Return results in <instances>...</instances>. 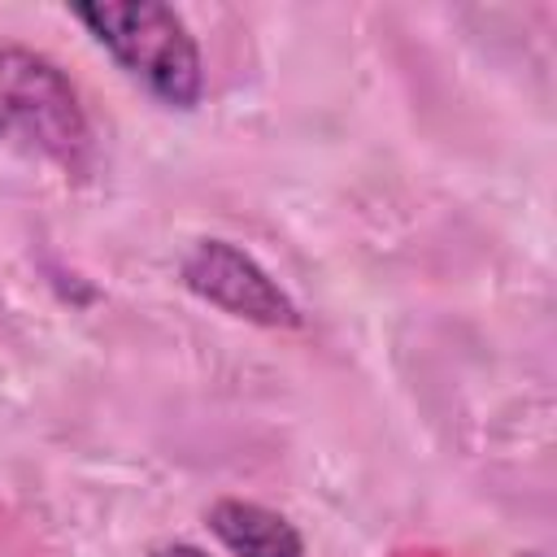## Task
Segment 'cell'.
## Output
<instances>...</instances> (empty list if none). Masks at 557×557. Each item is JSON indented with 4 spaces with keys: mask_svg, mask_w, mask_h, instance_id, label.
Wrapping results in <instances>:
<instances>
[{
    "mask_svg": "<svg viewBox=\"0 0 557 557\" xmlns=\"http://www.w3.org/2000/svg\"><path fill=\"white\" fill-rule=\"evenodd\" d=\"M91 39L161 104L196 109L205 96V65L187 22L161 0H100L70 9Z\"/></svg>",
    "mask_w": 557,
    "mask_h": 557,
    "instance_id": "obj_1",
    "label": "cell"
},
{
    "mask_svg": "<svg viewBox=\"0 0 557 557\" xmlns=\"http://www.w3.org/2000/svg\"><path fill=\"white\" fill-rule=\"evenodd\" d=\"M0 144L78 174L91 161V122L57 61L30 48H0Z\"/></svg>",
    "mask_w": 557,
    "mask_h": 557,
    "instance_id": "obj_2",
    "label": "cell"
},
{
    "mask_svg": "<svg viewBox=\"0 0 557 557\" xmlns=\"http://www.w3.org/2000/svg\"><path fill=\"white\" fill-rule=\"evenodd\" d=\"M183 287L196 292L200 300L218 305L231 318L257 322V326H300V309L296 300L235 244L226 239H200L183 265Z\"/></svg>",
    "mask_w": 557,
    "mask_h": 557,
    "instance_id": "obj_3",
    "label": "cell"
},
{
    "mask_svg": "<svg viewBox=\"0 0 557 557\" xmlns=\"http://www.w3.org/2000/svg\"><path fill=\"white\" fill-rule=\"evenodd\" d=\"M209 531L231 557H305L300 531L283 513L257 500H239V496L218 500L209 509Z\"/></svg>",
    "mask_w": 557,
    "mask_h": 557,
    "instance_id": "obj_4",
    "label": "cell"
},
{
    "mask_svg": "<svg viewBox=\"0 0 557 557\" xmlns=\"http://www.w3.org/2000/svg\"><path fill=\"white\" fill-rule=\"evenodd\" d=\"M152 557H209V553L196 544H161V548H152Z\"/></svg>",
    "mask_w": 557,
    "mask_h": 557,
    "instance_id": "obj_5",
    "label": "cell"
}]
</instances>
